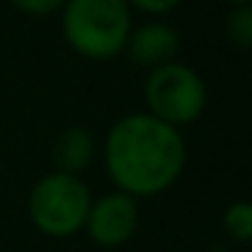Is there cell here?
I'll use <instances>...</instances> for the list:
<instances>
[{"mask_svg": "<svg viewBox=\"0 0 252 252\" xmlns=\"http://www.w3.org/2000/svg\"><path fill=\"white\" fill-rule=\"evenodd\" d=\"M8 3L30 17H46V14L63 11V6H65V0H8Z\"/></svg>", "mask_w": 252, "mask_h": 252, "instance_id": "cell-10", "label": "cell"}, {"mask_svg": "<svg viewBox=\"0 0 252 252\" xmlns=\"http://www.w3.org/2000/svg\"><path fill=\"white\" fill-rule=\"evenodd\" d=\"M130 8L141 14H149V17H163V14H171L182 0H125Z\"/></svg>", "mask_w": 252, "mask_h": 252, "instance_id": "cell-11", "label": "cell"}, {"mask_svg": "<svg viewBox=\"0 0 252 252\" xmlns=\"http://www.w3.org/2000/svg\"><path fill=\"white\" fill-rule=\"evenodd\" d=\"M133 30L125 0H65L63 38L87 60H111L122 55Z\"/></svg>", "mask_w": 252, "mask_h": 252, "instance_id": "cell-2", "label": "cell"}, {"mask_svg": "<svg viewBox=\"0 0 252 252\" xmlns=\"http://www.w3.org/2000/svg\"><path fill=\"white\" fill-rule=\"evenodd\" d=\"M144 100H147V114L182 130L185 125L201 120V114L206 111L209 93L206 82L195 68L174 60L149 71L144 82Z\"/></svg>", "mask_w": 252, "mask_h": 252, "instance_id": "cell-4", "label": "cell"}, {"mask_svg": "<svg viewBox=\"0 0 252 252\" xmlns=\"http://www.w3.org/2000/svg\"><path fill=\"white\" fill-rule=\"evenodd\" d=\"M225 33L239 49H252V6H236L225 17Z\"/></svg>", "mask_w": 252, "mask_h": 252, "instance_id": "cell-9", "label": "cell"}, {"mask_svg": "<svg viewBox=\"0 0 252 252\" xmlns=\"http://www.w3.org/2000/svg\"><path fill=\"white\" fill-rule=\"evenodd\" d=\"M228 3H230V6H252V0H228Z\"/></svg>", "mask_w": 252, "mask_h": 252, "instance_id": "cell-12", "label": "cell"}, {"mask_svg": "<svg viewBox=\"0 0 252 252\" xmlns=\"http://www.w3.org/2000/svg\"><path fill=\"white\" fill-rule=\"evenodd\" d=\"M52 155H55V165H57L55 171L79 176L84 168H90V163L95 158V138L87 127L71 125L57 136Z\"/></svg>", "mask_w": 252, "mask_h": 252, "instance_id": "cell-7", "label": "cell"}, {"mask_svg": "<svg viewBox=\"0 0 252 252\" xmlns=\"http://www.w3.org/2000/svg\"><path fill=\"white\" fill-rule=\"evenodd\" d=\"M138 230V201L120 190H111L106 195L93 198L84 233L90 236L95 247L100 250H117L125 247Z\"/></svg>", "mask_w": 252, "mask_h": 252, "instance_id": "cell-5", "label": "cell"}, {"mask_svg": "<svg viewBox=\"0 0 252 252\" xmlns=\"http://www.w3.org/2000/svg\"><path fill=\"white\" fill-rule=\"evenodd\" d=\"M222 230L236 244H252V201H233L222 212Z\"/></svg>", "mask_w": 252, "mask_h": 252, "instance_id": "cell-8", "label": "cell"}, {"mask_svg": "<svg viewBox=\"0 0 252 252\" xmlns=\"http://www.w3.org/2000/svg\"><path fill=\"white\" fill-rule=\"evenodd\" d=\"M93 192L82 176L49 171L28 195V217L35 230L49 239H68L84 230Z\"/></svg>", "mask_w": 252, "mask_h": 252, "instance_id": "cell-3", "label": "cell"}, {"mask_svg": "<svg viewBox=\"0 0 252 252\" xmlns=\"http://www.w3.org/2000/svg\"><path fill=\"white\" fill-rule=\"evenodd\" d=\"M179 33L171 28L168 22H160V19H149V22L138 25L130 30V38H127L125 52L130 55V60L141 68H155L168 65L176 60L179 55Z\"/></svg>", "mask_w": 252, "mask_h": 252, "instance_id": "cell-6", "label": "cell"}, {"mask_svg": "<svg viewBox=\"0 0 252 252\" xmlns=\"http://www.w3.org/2000/svg\"><path fill=\"white\" fill-rule=\"evenodd\" d=\"M187 165L182 130L147 111L125 114L103 138V168L114 190L136 198H155L176 185Z\"/></svg>", "mask_w": 252, "mask_h": 252, "instance_id": "cell-1", "label": "cell"}]
</instances>
